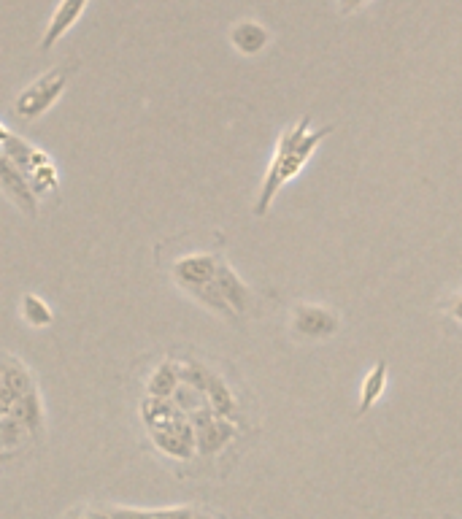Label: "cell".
Masks as SVG:
<instances>
[{
    "mask_svg": "<svg viewBox=\"0 0 462 519\" xmlns=\"http://www.w3.org/2000/svg\"><path fill=\"white\" fill-rule=\"evenodd\" d=\"M333 133V125L311 130V117H300L292 128H287L276 141L273 149V160L265 171V179L257 192V203H254V214L265 217L271 211L276 195H279L292 179H298V173L306 168V163L314 157L319 146L325 144V138Z\"/></svg>",
    "mask_w": 462,
    "mask_h": 519,
    "instance_id": "1",
    "label": "cell"
},
{
    "mask_svg": "<svg viewBox=\"0 0 462 519\" xmlns=\"http://www.w3.org/2000/svg\"><path fill=\"white\" fill-rule=\"evenodd\" d=\"M444 311L454 319V322H457V325H462V290L454 292L452 298H446Z\"/></svg>",
    "mask_w": 462,
    "mask_h": 519,
    "instance_id": "22",
    "label": "cell"
},
{
    "mask_svg": "<svg viewBox=\"0 0 462 519\" xmlns=\"http://www.w3.org/2000/svg\"><path fill=\"white\" fill-rule=\"evenodd\" d=\"M17 392H11L6 384H0V417H6V414H11L14 411V406H17Z\"/></svg>",
    "mask_w": 462,
    "mask_h": 519,
    "instance_id": "21",
    "label": "cell"
},
{
    "mask_svg": "<svg viewBox=\"0 0 462 519\" xmlns=\"http://www.w3.org/2000/svg\"><path fill=\"white\" fill-rule=\"evenodd\" d=\"M138 414H141V422L146 425V430H154V428H165V425H171L176 419L187 417L173 398H152V395H146L141 406H138Z\"/></svg>",
    "mask_w": 462,
    "mask_h": 519,
    "instance_id": "13",
    "label": "cell"
},
{
    "mask_svg": "<svg viewBox=\"0 0 462 519\" xmlns=\"http://www.w3.org/2000/svg\"><path fill=\"white\" fill-rule=\"evenodd\" d=\"M11 414H14L25 428H28L30 436H41V433H44V406H41L38 390L19 395L17 406H14Z\"/></svg>",
    "mask_w": 462,
    "mask_h": 519,
    "instance_id": "15",
    "label": "cell"
},
{
    "mask_svg": "<svg viewBox=\"0 0 462 519\" xmlns=\"http://www.w3.org/2000/svg\"><path fill=\"white\" fill-rule=\"evenodd\" d=\"M214 282H217L219 292H222L227 306L233 309V314H236V317H244L246 311H249V306H252V290H249V284L236 274V268L222 260Z\"/></svg>",
    "mask_w": 462,
    "mask_h": 519,
    "instance_id": "9",
    "label": "cell"
},
{
    "mask_svg": "<svg viewBox=\"0 0 462 519\" xmlns=\"http://www.w3.org/2000/svg\"><path fill=\"white\" fill-rule=\"evenodd\" d=\"M0 384H6V387H9L11 392H17V395H25V392L36 390V382H33L30 371L22 363H17V360H3V363H0Z\"/></svg>",
    "mask_w": 462,
    "mask_h": 519,
    "instance_id": "16",
    "label": "cell"
},
{
    "mask_svg": "<svg viewBox=\"0 0 462 519\" xmlns=\"http://www.w3.org/2000/svg\"><path fill=\"white\" fill-rule=\"evenodd\" d=\"M206 401H209L211 411L222 419H230V422H238V398L236 392L230 390V384L222 379L219 374L209 371V379H206Z\"/></svg>",
    "mask_w": 462,
    "mask_h": 519,
    "instance_id": "11",
    "label": "cell"
},
{
    "mask_svg": "<svg viewBox=\"0 0 462 519\" xmlns=\"http://www.w3.org/2000/svg\"><path fill=\"white\" fill-rule=\"evenodd\" d=\"M111 511V517L114 519H154L152 511H144V509H125V506H114Z\"/></svg>",
    "mask_w": 462,
    "mask_h": 519,
    "instance_id": "20",
    "label": "cell"
},
{
    "mask_svg": "<svg viewBox=\"0 0 462 519\" xmlns=\"http://www.w3.org/2000/svg\"><path fill=\"white\" fill-rule=\"evenodd\" d=\"M28 428L14 414L0 417V452H17L28 441Z\"/></svg>",
    "mask_w": 462,
    "mask_h": 519,
    "instance_id": "18",
    "label": "cell"
},
{
    "mask_svg": "<svg viewBox=\"0 0 462 519\" xmlns=\"http://www.w3.org/2000/svg\"><path fill=\"white\" fill-rule=\"evenodd\" d=\"M230 44L236 52L246 57H254L263 52L265 46L271 44V33L268 28H263L257 19H241L230 28Z\"/></svg>",
    "mask_w": 462,
    "mask_h": 519,
    "instance_id": "10",
    "label": "cell"
},
{
    "mask_svg": "<svg viewBox=\"0 0 462 519\" xmlns=\"http://www.w3.org/2000/svg\"><path fill=\"white\" fill-rule=\"evenodd\" d=\"M387 382H390V365H387V360H379V363L373 365L371 371L365 374L363 384H360L357 417H365V414L381 401V395H384V390H387Z\"/></svg>",
    "mask_w": 462,
    "mask_h": 519,
    "instance_id": "12",
    "label": "cell"
},
{
    "mask_svg": "<svg viewBox=\"0 0 462 519\" xmlns=\"http://www.w3.org/2000/svg\"><path fill=\"white\" fill-rule=\"evenodd\" d=\"M187 419L195 428V438H198V455L203 457H214L219 455L222 449H227L233 444V438L238 436V425L230 422V419L217 417L211 406H200L192 414H187Z\"/></svg>",
    "mask_w": 462,
    "mask_h": 519,
    "instance_id": "3",
    "label": "cell"
},
{
    "mask_svg": "<svg viewBox=\"0 0 462 519\" xmlns=\"http://www.w3.org/2000/svg\"><path fill=\"white\" fill-rule=\"evenodd\" d=\"M92 519H114L111 517V511H90Z\"/></svg>",
    "mask_w": 462,
    "mask_h": 519,
    "instance_id": "24",
    "label": "cell"
},
{
    "mask_svg": "<svg viewBox=\"0 0 462 519\" xmlns=\"http://www.w3.org/2000/svg\"><path fill=\"white\" fill-rule=\"evenodd\" d=\"M149 441L160 455L173 457V460H192L198 455V438H195V428L187 417L176 419L165 428L149 430Z\"/></svg>",
    "mask_w": 462,
    "mask_h": 519,
    "instance_id": "5",
    "label": "cell"
},
{
    "mask_svg": "<svg viewBox=\"0 0 462 519\" xmlns=\"http://www.w3.org/2000/svg\"><path fill=\"white\" fill-rule=\"evenodd\" d=\"M9 460H14V452H0V465L9 463Z\"/></svg>",
    "mask_w": 462,
    "mask_h": 519,
    "instance_id": "25",
    "label": "cell"
},
{
    "mask_svg": "<svg viewBox=\"0 0 462 519\" xmlns=\"http://www.w3.org/2000/svg\"><path fill=\"white\" fill-rule=\"evenodd\" d=\"M73 71H76L73 65H65V68H55V71L44 73L41 79H36L28 90L19 95L17 103H14L17 117L33 122V119H38L41 114H46V111L60 101V95H63L65 87H68V79L73 76Z\"/></svg>",
    "mask_w": 462,
    "mask_h": 519,
    "instance_id": "2",
    "label": "cell"
},
{
    "mask_svg": "<svg viewBox=\"0 0 462 519\" xmlns=\"http://www.w3.org/2000/svg\"><path fill=\"white\" fill-rule=\"evenodd\" d=\"M179 384H182L179 363L163 360V363L154 368L152 376L146 379V395H152V398H171Z\"/></svg>",
    "mask_w": 462,
    "mask_h": 519,
    "instance_id": "14",
    "label": "cell"
},
{
    "mask_svg": "<svg viewBox=\"0 0 462 519\" xmlns=\"http://www.w3.org/2000/svg\"><path fill=\"white\" fill-rule=\"evenodd\" d=\"M79 519H92V517H90V514H82V517H79Z\"/></svg>",
    "mask_w": 462,
    "mask_h": 519,
    "instance_id": "26",
    "label": "cell"
},
{
    "mask_svg": "<svg viewBox=\"0 0 462 519\" xmlns=\"http://www.w3.org/2000/svg\"><path fill=\"white\" fill-rule=\"evenodd\" d=\"M19 311H22V319L28 322L30 328H49V325L55 322V314H52V309H49V303H46L44 298L33 295V292L22 295V306H19Z\"/></svg>",
    "mask_w": 462,
    "mask_h": 519,
    "instance_id": "17",
    "label": "cell"
},
{
    "mask_svg": "<svg viewBox=\"0 0 462 519\" xmlns=\"http://www.w3.org/2000/svg\"><path fill=\"white\" fill-rule=\"evenodd\" d=\"M219 263H222V260H219L217 255H211V252H195V255L179 257V260L171 265L173 282L179 284L184 292L195 295V292L203 290L206 284H211L217 279Z\"/></svg>",
    "mask_w": 462,
    "mask_h": 519,
    "instance_id": "6",
    "label": "cell"
},
{
    "mask_svg": "<svg viewBox=\"0 0 462 519\" xmlns=\"http://www.w3.org/2000/svg\"><path fill=\"white\" fill-rule=\"evenodd\" d=\"M87 6H90V0H60L55 14H52V19H49V25H46L44 38H41V52L55 49L57 41H63L65 33H71L73 25L82 19Z\"/></svg>",
    "mask_w": 462,
    "mask_h": 519,
    "instance_id": "8",
    "label": "cell"
},
{
    "mask_svg": "<svg viewBox=\"0 0 462 519\" xmlns=\"http://www.w3.org/2000/svg\"><path fill=\"white\" fill-rule=\"evenodd\" d=\"M371 0H341V11L344 14H354V11H360L363 6H368Z\"/></svg>",
    "mask_w": 462,
    "mask_h": 519,
    "instance_id": "23",
    "label": "cell"
},
{
    "mask_svg": "<svg viewBox=\"0 0 462 519\" xmlns=\"http://www.w3.org/2000/svg\"><path fill=\"white\" fill-rule=\"evenodd\" d=\"M0 190L6 192L11 198V203H17L19 209L30 214V217H36L38 211V203H36V192L30 187L28 176L19 171L14 160H11L3 149H0Z\"/></svg>",
    "mask_w": 462,
    "mask_h": 519,
    "instance_id": "7",
    "label": "cell"
},
{
    "mask_svg": "<svg viewBox=\"0 0 462 519\" xmlns=\"http://www.w3.org/2000/svg\"><path fill=\"white\" fill-rule=\"evenodd\" d=\"M154 519H195L198 511L192 506H173V509H154Z\"/></svg>",
    "mask_w": 462,
    "mask_h": 519,
    "instance_id": "19",
    "label": "cell"
},
{
    "mask_svg": "<svg viewBox=\"0 0 462 519\" xmlns=\"http://www.w3.org/2000/svg\"><path fill=\"white\" fill-rule=\"evenodd\" d=\"M290 328L298 338L306 341H325L336 336L341 328V319L333 309L317 306V303H295L290 314Z\"/></svg>",
    "mask_w": 462,
    "mask_h": 519,
    "instance_id": "4",
    "label": "cell"
}]
</instances>
